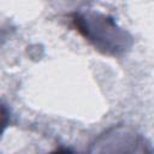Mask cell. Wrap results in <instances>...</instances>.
I'll list each match as a JSON object with an SVG mask.
<instances>
[{"label": "cell", "mask_w": 154, "mask_h": 154, "mask_svg": "<svg viewBox=\"0 0 154 154\" xmlns=\"http://www.w3.org/2000/svg\"><path fill=\"white\" fill-rule=\"evenodd\" d=\"M72 23L96 49L105 54L118 55L128 48L126 32L117 26L108 16L95 12H76L72 14Z\"/></svg>", "instance_id": "cell-1"}, {"label": "cell", "mask_w": 154, "mask_h": 154, "mask_svg": "<svg viewBox=\"0 0 154 154\" xmlns=\"http://www.w3.org/2000/svg\"><path fill=\"white\" fill-rule=\"evenodd\" d=\"M91 154H153L146 140L123 126L112 128L97 138Z\"/></svg>", "instance_id": "cell-2"}, {"label": "cell", "mask_w": 154, "mask_h": 154, "mask_svg": "<svg viewBox=\"0 0 154 154\" xmlns=\"http://www.w3.org/2000/svg\"><path fill=\"white\" fill-rule=\"evenodd\" d=\"M49 154H75V153H73L72 150L67 149V148H58V149L53 150V152L49 153Z\"/></svg>", "instance_id": "cell-3"}]
</instances>
